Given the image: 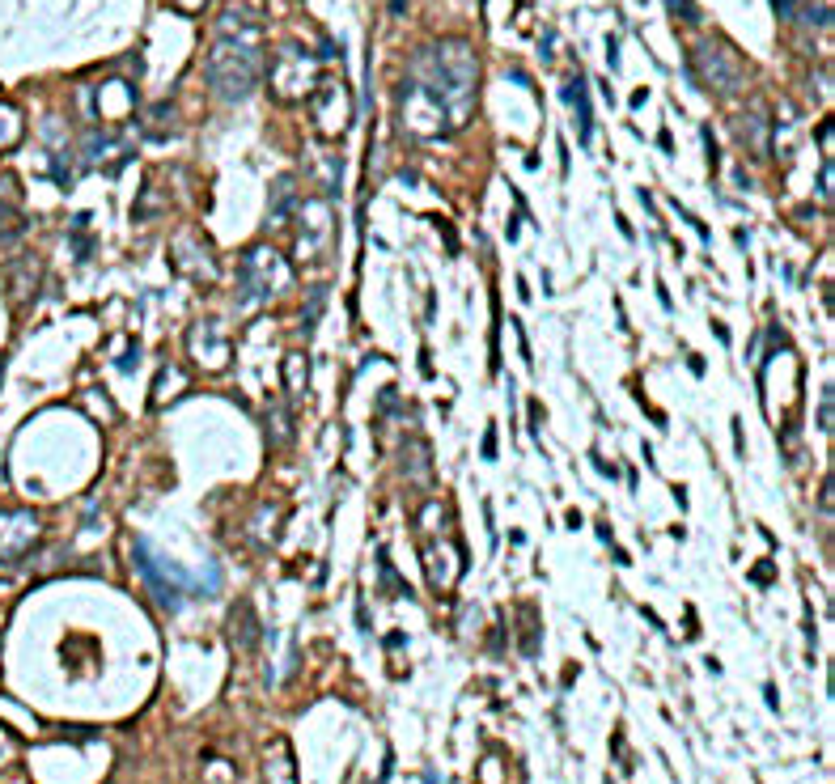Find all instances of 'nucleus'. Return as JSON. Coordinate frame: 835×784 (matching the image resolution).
Masks as SVG:
<instances>
[{
  "label": "nucleus",
  "instance_id": "obj_1",
  "mask_svg": "<svg viewBox=\"0 0 835 784\" xmlns=\"http://www.w3.org/2000/svg\"><path fill=\"white\" fill-rule=\"evenodd\" d=\"M479 60L463 39L420 47L399 85V119L412 136H450L467 128L475 111Z\"/></svg>",
  "mask_w": 835,
  "mask_h": 784
},
{
  "label": "nucleus",
  "instance_id": "obj_2",
  "mask_svg": "<svg viewBox=\"0 0 835 784\" xmlns=\"http://www.w3.org/2000/svg\"><path fill=\"white\" fill-rule=\"evenodd\" d=\"M238 34H221L212 43L208 60H204V81L217 98L225 102H242L255 94L259 85V17H246V13H225L221 17V30H234Z\"/></svg>",
  "mask_w": 835,
  "mask_h": 784
},
{
  "label": "nucleus",
  "instance_id": "obj_3",
  "mask_svg": "<svg viewBox=\"0 0 835 784\" xmlns=\"http://www.w3.org/2000/svg\"><path fill=\"white\" fill-rule=\"evenodd\" d=\"M691 77H696L708 94L725 98L746 81V64L725 39H700L691 47Z\"/></svg>",
  "mask_w": 835,
  "mask_h": 784
},
{
  "label": "nucleus",
  "instance_id": "obj_4",
  "mask_svg": "<svg viewBox=\"0 0 835 784\" xmlns=\"http://www.w3.org/2000/svg\"><path fill=\"white\" fill-rule=\"evenodd\" d=\"M289 259L272 246H251V251L242 255V293L246 301H272L289 289Z\"/></svg>",
  "mask_w": 835,
  "mask_h": 784
},
{
  "label": "nucleus",
  "instance_id": "obj_5",
  "mask_svg": "<svg viewBox=\"0 0 835 784\" xmlns=\"http://www.w3.org/2000/svg\"><path fill=\"white\" fill-rule=\"evenodd\" d=\"M310 106H314L318 132H327V136H340L348 128V119H352V98H348L344 81L323 77V85H318V94L310 98Z\"/></svg>",
  "mask_w": 835,
  "mask_h": 784
},
{
  "label": "nucleus",
  "instance_id": "obj_6",
  "mask_svg": "<svg viewBox=\"0 0 835 784\" xmlns=\"http://www.w3.org/2000/svg\"><path fill=\"white\" fill-rule=\"evenodd\" d=\"M34 539H39V522H34V513H26V509L0 513V564L22 560L26 551L34 547Z\"/></svg>",
  "mask_w": 835,
  "mask_h": 784
},
{
  "label": "nucleus",
  "instance_id": "obj_7",
  "mask_svg": "<svg viewBox=\"0 0 835 784\" xmlns=\"http://www.w3.org/2000/svg\"><path fill=\"white\" fill-rule=\"evenodd\" d=\"M85 166L90 170H102V174H115L132 162V145L128 140H119L111 132H94V136H85Z\"/></svg>",
  "mask_w": 835,
  "mask_h": 784
},
{
  "label": "nucleus",
  "instance_id": "obj_8",
  "mask_svg": "<svg viewBox=\"0 0 835 784\" xmlns=\"http://www.w3.org/2000/svg\"><path fill=\"white\" fill-rule=\"evenodd\" d=\"M170 267L191 276V280H217V263H212V255H208V242H200L195 234H183L179 242H174Z\"/></svg>",
  "mask_w": 835,
  "mask_h": 784
},
{
  "label": "nucleus",
  "instance_id": "obj_9",
  "mask_svg": "<svg viewBox=\"0 0 835 784\" xmlns=\"http://www.w3.org/2000/svg\"><path fill=\"white\" fill-rule=\"evenodd\" d=\"M132 106H136V89H132L128 81H119V77L102 81V89H98V111H102L106 119H119V115H128Z\"/></svg>",
  "mask_w": 835,
  "mask_h": 784
},
{
  "label": "nucleus",
  "instance_id": "obj_10",
  "mask_svg": "<svg viewBox=\"0 0 835 784\" xmlns=\"http://www.w3.org/2000/svg\"><path fill=\"white\" fill-rule=\"evenodd\" d=\"M187 348L195 352V361H200V352L204 348H212V361H217V369L225 365V340H221V327L212 323V318H200V323H195L191 331H187Z\"/></svg>",
  "mask_w": 835,
  "mask_h": 784
},
{
  "label": "nucleus",
  "instance_id": "obj_11",
  "mask_svg": "<svg viewBox=\"0 0 835 784\" xmlns=\"http://www.w3.org/2000/svg\"><path fill=\"white\" fill-rule=\"evenodd\" d=\"M734 128H738V136H742V145L751 149L755 157L768 153V115H763V111H746V115H738Z\"/></svg>",
  "mask_w": 835,
  "mask_h": 784
},
{
  "label": "nucleus",
  "instance_id": "obj_12",
  "mask_svg": "<svg viewBox=\"0 0 835 784\" xmlns=\"http://www.w3.org/2000/svg\"><path fill=\"white\" fill-rule=\"evenodd\" d=\"M229 640L242 649V653H251L255 649V640H259V623H255V611H251V602H238L234 615H229Z\"/></svg>",
  "mask_w": 835,
  "mask_h": 784
},
{
  "label": "nucleus",
  "instance_id": "obj_13",
  "mask_svg": "<svg viewBox=\"0 0 835 784\" xmlns=\"http://www.w3.org/2000/svg\"><path fill=\"white\" fill-rule=\"evenodd\" d=\"M564 98L568 106L577 111V123H581V145H590V132H594V115H590V94H585V77H573L564 85Z\"/></svg>",
  "mask_w": 835,
  "mask_h": 784
},
{
  "label": "nucleus",
  "instance_id": "obj_14",
  "mask_svg": "<svg viewBox=\"0 0 835 784\" xmlns=\"http://www.w3.org/2000/svg\"><path fill=\"white\" fill-rule=\"evenodd\" d=\"M268 784H297L293 751H289V742H284V738H276L268 746Z\"/></svg>",
  "mask_w": 835,
  "mask_h": 784
},
{
  "label": "nucleus",
  "instance_id": "obj_15",
  "mask_svg": "<svg viewBox=\"0 0 835 784\" xmlns=\"http://www.w3.org/2000/svg\"><path fill=\"white\" fill-rule=\"evenodd\" d=\"M293 204H297V183H293V178H280V183H276V195H272V217L284 221V212H289Z\"/></svg>",
  "mask_w": 835,
  "mask_h": 784
},
{
  "label": "nucleus",
  "instance_id": "obj_16",
  "mask_svg": "<svg viewBox=\"0 0 835 784\" xmlns=\"http://www.w3.org/2000/svg\"><path fill=\"white\" fill-rule=\"evenodd\" d=\"M17 136H22V115H17L9 102H0V149L13 145Z\"/></svg>",
  "mask_w": 835,
  "mask_h": 784
},
{
  "label": "nucleus",
  "instance_id": "obj_17",
  "mask_svg": "<svg viewBox=\"0 0 835 784\" xmlns=\"http://www.w3.org/2000/svg\"><path fill=\"white\" fill-rule=\"evenodd\" d=\"M166 386H170V395H179V386H183V373L179 369H162L157 373V390H153V407H162L166 403Z\"/></svg>",
  "mask_w": 835,
  "mask_h": 784
},
{
  "label": "nucleus",
  "instance_id": "obj_18",
  "mask_svg": "<svg viewBox=\"0 0 835 784\" xmlns=\"http://www.w3.org/2000/svg\"><path fill=\"white\" fill-rule=\"evenodd\" d=\"M22 229H26V221L17 217L9 204H0V234H22Z\"/></svg>",
  "mask_w": 835,
  "mask_h": 784
},
{
  "label": "nucleus",
  "instance_id": "obj_19",
  "mask_svg": "<svg viewBox=\"0 0 835 784\" xmlns=\"http://www.w3.org/2000/svg\"><path fill=\"white\" fill-rule=\"evenodd\" d=\"M670 9H674V17H683V22H700V9L691 5V0H670Z\"/></svg>",
  "mask_w": 835,
  "mask_h": 784
},
{
  "label": "nucleus",
  "instance_id": "obj_20",
  "mask_svg": "<svg viewBox=\"0 0 835 784\" xmlns=\"http://www.w3.org/2000/svg\"><path fill=\"white\" fill-rule=\"evenodd\" d=\"M318 310H323V289H314V297H310V310H306V335L314 331V323H318Z\"/></svg>",
  "mask_w": 835,
  "mask_h": 784
},
{
  "label": "nucleus",
  "instance_id": "obj_21",
  "mask_svg": "<svg viewBox=\"0 0 835 784\" xmlns=\"http://www.w3.org/2000/svg\"><path fill=\"white\" fill-rule=\"evenodd\" d=\"M174 5H179L183 13H195V9H204V5H208V0H174Z\"/></svg>",
  "mask_w": 835,
  "mask_h": 784
},
{
  "label": "nucleus",
  "instance_id": "obj_22",
  "mask_svg": "<svg viewBox=\"0 0 835 784\" xmlns=\"http://www.w3.org/2000/svg\"><path fill=\"white\" fill-rule=\"evenodd\" d=\"M484 458H496V429H488L484 437Z\"/></svg>",
  "mask_w": 835,
  "mask_h": 784
},
{
  "label": "nucleus",
  "instance_id": "obj_23",
  "mask_svg": "<svg viewBox=\"0 0 835 784\" xmlns=\"http://www.w3.org/2000/svg\"><path fill=\"white\" fill-rule=\"evenodd\" d=\"M755 581H772V564H759L755 568Z\"/></svg>",
  "mask_w": 835,
  "mask_h": 784
},
{
  "label": "nucleus",
  "instance_id": "obj_24",
  "mask_svg": "<svg viewBox=\"0 0 835 784\" xmlns=\"http://www.w3.org/2000/svg\"><path fill=\"white\" fill-rule=\"evenodd\" d=\"M403 9H407V0H390V13L395 17H403Z\"/></svg>",
  "mask_w": 835,
  "mask_h": 784
},
{
  "label": "nucleus",
  "instance_id": "obj_25",
  "mask_svg": "<svg viewBox=\"0 0 835 784\" xmlns=\"http://www.w3.org/2000/svg\"><path fill=\"white\" fill-rule=\"evenodd\" d=\"M424 784H441V780H437V772H429V776H424Z\"/></svg>",
  "mask_w": 835,
  "mask_h": 784
},
{
  "label": "nucleus",
  "instance_id": "obj_26",
  "mask_svg": "<svg viewBox=\"0 0 835 784\" xmlns=\"http://www.w3.org/2000/svg\"><path fill=\"white\" fill-rule=\"evenodd\" d=\"M0 373H5V356H0Z\"/></svg>",
  "mask_w": 835,
  "mask_h": 784
}]
</instances>
